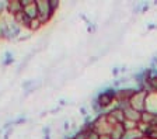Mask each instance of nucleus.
<instances>
[{"label": "nucleus", "mask_w": 157, "mask_h": 139, "mask_svg": "<svg viewBox=\"0 0 157 139\" xmlns=\"http://www.w3.org/2000/svg\"><path fill=\"white\" fill-rule=\"evenodd\" d=\"M87 139H100V135H98L95 131H93V129H90L87 133Z\"/></svg>", "instance_id": "ddd939ff"}, {"label": "nucleus", "mask_w": 157, "mask_h": 139, "mask_svg": "<svg viewBox=\"0 0 157 139\" xmlns=\"http://www.w3.org/2000/svg\"><path fill=\"white\" fill-rule=\"evenodd\" d=\"M42 27V24H41V21L38 20V18H34V20L29 21V25H28V30L29 31H38L39 28Z\"/></svg>", "instance_id": "9d476101"}, {"label": "nucleus", "mask_w": 157, "mask_h": 139, "mask_svg": "<svg viewBox=\"0 0 157 139\" xmlns=\"http://www.w3.org/2000/svg\"><path fill=\"white\" fill-rule=\"evenodd\" d=\"M122 111H124L125 119H128V121H133V122H140L142 121V113H139V111L133 110L132 107L126 106Z\"/></svg>", "instance_id": "423d86ee"}, {"label": "nucleus", "mask_w": 157, "mask_h": 139, "mask_svg": "<svg viewBox=\"0 0 157 139\" xmlns=\"http://www.w3.org/2000/svg\"><path fill=\"white\" fill-rule=\"evenodd\" d=\"M35 3L38 7V20L41 21L42 25H45L53 17V11L51 10V6H49V0H38Z\"/></svg>", "instance_id": "f257e3e1"}, {"label": "nucleus", "mask_w": 157, "mask_h": 139, "mask_svg": "<svg viewBox=\"0 0 157 139\" xmlns=\"http://www.w3.org/2000/svg\"><path fill=\"white\" fill-rule=\"evenodd\" d=\"M144 135L142 131H139V128L136 129H131V131H125L122 139H143Z\"/></svg>", "instance_id": "1a4fd4ad"}, {"label": "nucleus", "mask_w": 157, "mask_h": 139, "mask_svg": "<svg viewBox=\"0 0 157 139\" xmlns=\"http://www.w3.org/2000/svg\"><path fill=\"white\" fill-rule=\"evenodd\" d=\"M146 96L147 93L143 91V90L135 91L133 96L129 100V107H132V108L139 111V113H144V110H146Z\"/></svg>", "instance_id": "f03ea898"}, {"label": "nucleus", "mask_w": 157, "mask_h": 139, "mask_svg": "<svg viewBox=\"0 0 157 139\" xmlns=\"http://www.w3.org/2000/svg\"><path fill=\"white\" fill-rule=\"evenodd\" d=\"M100 139H111L109 135H100Z\"/></svg>", "instance_id": "4468645a"}, {"label": "nucleus", "mask_w": 157, "mask_h": 139, "mask_svg": "<svg viewBox=\"0 0 157 139\" xmlns=\"http://www.w3.org/2000/svg\"><path fill=\"white\" fill-rule=\"evenodd\" d=\"M124 133H125L124 125H122V124H115V125H112V128H111L109 136H111V139H122Z\"/></svg>", "instance_id": "6e6552de"}, {"label": "nucleus", "mask_w": 157, "mask_h": 139, "mask_svg": "<svg viewBox=\"0 0 157 139\" xmlns=\"http://www.w3.org/2000/svg\"><path fill=\"white\" fill-rule=\"evenodd\" d=\"M105 119L109 125H115V124H122L125 121V115H124V111L121 108H112V111H109L108 114H105Z\"/></svg>", "instance_id": "39448f33"}, {"label": "nucleus", "mask_w": 157, "mask_h": 139, "mask_svg": "<svg viewBox=\"0 0 157 139\" xmlns=\"http://www.w3.org/2000/svg\"><path fill=\"white\" fill-rule=\"evenodd\" d=\"M122 125H124L125 131H131V129H136L137 125H139V122H133V121H128V119H125L124 122H122Z\"/></svg>", "instance_id": "9b49d317"}, {"label": "nucleus", "mask_w": 157, "mask_h": 139, "mask_svg": "<svg viewBox=\"0 0 157 139\" xmlns=\"http://www.w3.org/2000/svg\"><path fill=\"white\" fill-rule=\"evenodd\" d=\"M67 139H73V136H72V138H67Z\"/></svg>", "instance_id": "2eb2a0df"}, {"label": "nucleus", "mask_w": 157, "mask_h": 139, "mask_svg": "<svg viewBox=\"0 0 157 139\" xmlns=\"http://www.w3.org/2000/svg\"><path fill=\"white\" fill-rule=\"evenodd\" d=\"M114 101H115V90H105V91H102L101 94L98 96V98L95 100V103L98 104V107L101 110L109 107Z\"/></svg>", "instance_id": "7ed1b4c3"}, {"label": "nucleus", "mask_w": 157, "mask_h": 139, "mask_svg": "<svg viewBox=\"0 0 157 139\" xmlns=\"http://www.w3.org/2000/svg\"><path fill=\"white\" fill-rule=\"evenodd\" d=\"M49 6H51V10L55 13L56 10L59 9V6H60V3H59L58 0H49Z\"/></svg>", "instance_id": "f8f14e48"}, {"label": "nucleus", "mask_w": 157, "mask_h": 139, "mask_svg": "<svg viewBox=\"0 0 157 139\" xmlns=\"http://www.w3.org/2000/svg\"><path fill=\"white\" fill-rule=\"evenodd\" d=\"M6 10L10 16H16L17 13H21V11H23L21 0H11V2H7L6 3Z\"/></svg>", "instance_id": "0eeeda50"}, {"label": "nucleus", "mask_w": 157, "mask_h": 139, "mask_svg": "<svg viewBox=\"0 0 157 139\" xmlns=\"http://www.w3.org/2000/svg\"><path fill=\"white\" fill-rule=\"evenodd\" d=\"M21 4H23V13L28 17L29 20L38 18V7H36L35 2H33V0H21Z\"/></svg>", "instance_id": "20e7f679"}]
</instances>
